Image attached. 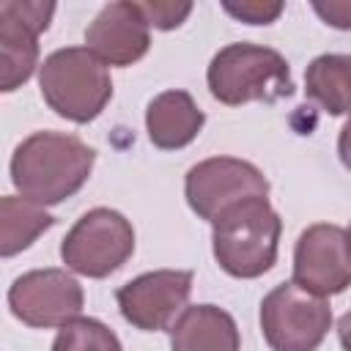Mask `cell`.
<instances>
[{
    "label": "cell",
    "mask_w": 351,
    "mask_h": 351,
    "mask_svg": "<svg viewBox=\"0 0 351 351\" xmlns=\"http://www.w3.org/2000/svg\"><path fill=\"white\" fill-rule=\"evenodd\" d=\"M96 151L77 134L66 132H33L11 154V184L14 189L38 203L58 206L77 195L90 178Z\"/></svg>",
    "instance_id": "cell-1"
},
{
    "label": "cell",
    "mask_w": 351,
    "mask_h": 351,
    "mask_svg": "<svg viewBox=\"0 0 351 351\" xmlns=\"http://www.w3.org/2000/svg\"><path fill=\"white\" fill-rule=\"evenodd\" d=\"M282 219L269 197H247L211 222L217 266L236 280H255L277 263Z\"/></svg>",
    "instance_id": "cell-2"
},
{
    "label": "cell",
    "mask_w": 351,
    "mask_h": 351,
    "mask_svg": "<svg viewBox=\"0 0 351 351\" xmlns=\"http://www.w3.org/2000/svg\"><path fill=\"white\" fill-rule=\"evenodd\" d=\"M208 93L225 107H241L250 101H280L293 93L288 60L261 44L233 41L222 47L206 69Z\"/></svg>",
    "instance_id": "cell-3"
},
{
    "label": "cell",
    "mask_w": 351,
    "mask_h": 351,
    "mask_svg": "<svg viewBox=\"0 0 351 351\" xmlns=\"http://www.w3.org/2000/svg\"><path fill=\"white\" fill-rule=\"evenodd\" d=\"M38 90L55 115L71 123H90L110 104L112 80L88 47H63L38 66Z\"/></svg>",
    "instance_id": "cell-4"
},
{
    "label": "cell",
    "mask_w": 351,
    "mask_h": 351,
    "mask_svg": "<svg viewBox=\"0 0 351 351\" xmlns=\"http://www.w3.org/2000/svg\"><path fill=\"white\" fill-rule=\"evenodd\" d=\"M134 252V228L132 222L107 206L85 211L66 239L60 241V261L66 269L101 280L118 271Z\"/></svg>",
    "instance_id": "cell-5"
},
{
    "label": "cell",
    "mask_w": 351,
    "mask_h": 351,
    "mask_svg": "<svg viewBox=\"0 0 351 351\" xmlns=\"http://www.w3.org/2000/svg\"><path fill=\"white\" fill-rule=\"evenodd\" d=\"M261 332L271 351H315L332 329V307L324 296L293 280L271 288L261 302Z\"/></svg>",
    "instance_id": "cell-6"
},
{
    "label": "cell",
    "mask_w": 351,
    "mask_h": 351,
    "mask_svg": "<svg viewBox=\"0 0 351 351\" xmlns=\"http://www.w3.org/2000/svg\"><path fill=\"white\" fill-rule=\"evenodd\" d=\"M184 197L200 219L214 222L222 211L247 197H269V181L263 170L247 159L211 156L186 170Z\"/></svg>",
    "instance_id": "cell-7"
},
{
    "label": "cell",
    "mask_w": 351,
    "mask_h": 351,
    "mask_svg": "<svg viewBox=\"0 0 351 351\" xmlns=\"http://www.w3.org/2000/svg\"><path fill=\"white\" fill-rule=\"evenodd\" d=\"M82 304V285L66 269H33L8 288L11 315L33 329H60L80 318Z\"/></svg>",
    "instance_id": "cell-8"
},
{
    "label": "cell",
    "mask_w": 351,
    "mask_h": 351,
    "mask_svg": "<svg viewBox=\"0 0 351 351\" xmlns=\"http://www.w3.org/2000/svg\"><path fill=\"white\" fill-rule=\"evenodd\" d=\"M195 274L186 269L145 271L115 291L118 310L140 332H162L173 326V318L186 310Z\"/></svg>",
    "instance_id": "cell-9"
},
{
    "label": "cell",
    "mask_w": 351,
    "mask_h": 351,
    "mask_svg": "<svg viewBox=\"0 0 351 351\" xmlns=\"http://www.w3.org/2000/svg\"><path fill=\"white\" fill-rule=\"evenodd\" d=\"M293 282L315 296H337L351 285L348 233L332 222L304 228L293 247Z\"/></svg>",
    "instance_id": "cell-10"
},
{
    "label": "cell",
    "mask_w": 351,
    "mask_h": 351,
    "mask_svg": "<svg viewBox=\"0 0 351 351\" xmlns=\"http://www.w3.org/2000/svg\"><path fill=\"white\" fill-rule=\"evenodd\" d=\"M85 47L104 63L126 69L137 63L151 47V27L137 3H107L85 27Z\"/></svg>",
    "instance_id": "cell-11"
},
{
    "label": "cell",
    "mask_w": 351,
    "mask_h": 351,
    "mask_svg": "<svg viewBox=\"0 0 351 351\" xmlns=\"http://www.w3.org/2000/svg\"><path fill=\"white\" fill-rule=\"evenodd\" d=\"M206 115L192 99V93L173 88L156 93L145 107V132L148 140L162 151L186 148L203 129Z\"/></svg>",
    "instance_id": "cell-12"
},
{
    "label": "cell",
    "mask_w": 351,
    "mask_h": 351,
    "mask_svg": "<svg viewBox=\"0 0 351 351\" xmlns=\"http://www.w3.org/2000/svg\"><path fill=\"white\" fill-rule=\"evenodd\" d=\"M170 332V351H241V335L233 315L217 304L186 307Z\"/></svg>",
    "instance_id": "cell-13"
},
{
    "label": "cell",
    "mask_w": 351,
    "mask_h": 351,
    "mask_svg": "<svg viewBox=\"0 0 351 351\" xmlns=\"http://www.w3.org/2000/svg\"><path fill=\"white\" fill-rule=\"evenodd\" d=\"M38 30L0 5V90L22 88L38 63Z\"/></svg>",
    "instance_id": "cell-14"
},
{
    "label": "cell",
    "mask_w": 351,
    "mask_h": 351,
    "mask_svg": "<svg viewBox=\"0 0 351 351\" xmlns=\"http://www.w3.org/2000/svg\"><path fill=\"white\" fill-rule=\"evenodd\" d=\"M304 93L329 115H351V55L313 58L304 69Z\"/></svg>",
    "instance_id": "cell-15"
},
{
    "label": "cell",
    "mask_w": 351,
    "mask_h": 351,
    "mask_svg": "<svg viewBox=\"0 0 351 351\" xmlns=\"http://www.w3.org/2000/svg\"><path fill=\"white\" fill-rule=\"evenodd\" d=\"M52 225H55V217L44 206L22 195L0 197V255L11 258L27 250Z\"/></svg>",
    "instance_id": "cell-16"
},
{
    "label": "cell",
    "mask_w": 351,
    "mask_h": 351,
    "mask_svg": "<svg viewBox=\"0 0 351 351\" xmlns=\"http://www.w3.org/2000/svg\"><path fill=\"white\" fill-rule=\"evenodd\" d=\"M52 351H123L118 335L99 318H74L58 329Z\"/></svg>",
    "instance_id": "cell-17"
},
{
    "label": "cell",
    "mask_w": 351,
    "mask_h": 351,
    "mask_svg": "<svg viewBox=\"0 0 351 351\" xmlns=\"http://www.w3.org/2000/svg\"><path fill=\"white\" fill-rule=\"evenodd\" d=\"M137 8L145 16L148 27L156 30H176L192 14V3H178V0H145L137 3Z\"/></svg>",
    "instance_id": "cell-18"
},
{
    "label": "cell",
    "mask_w": 351,
    "mask_h": 351,
    "mask_svg": "<svg viewBox=\"0 0 351 351\" xmlns=\"http://www.w3.org/2000/svg\"><path fill=\"white\" fill-rule=\"evenodd\" d=\"M222 11L244 25H271L285 11V5L280 0H241V3L225 0Z\"/></svg>",
    "instance_id": "cell-19"
},
{
    "label": "cell",
    "mask_w": 351,
    "mask_h": 351,
    "mask_svg": "<svg viewBox=\"0 0 351 351\" xmlns=\"http://www.w3.org/2000/svg\"><path fill=\"white\" fill-rule=\"evenodd\" d=\"M0 5L8 8L14 16H19L22 22H27L30 27H36L38 33H47L55 14V3H44V0H0Z\"/></svg>",
    "instance_id": "cell-20"
},
{
    "label": "cell",
    "mask_w": 351,
    "mask_h": 351,
    "mask_svg": "<svg viewBox=\"0 0 351 351\" xmlns=\"http://www.w3.org/2000/svg\"><path fill=\"white\" fill-rule=\"evenodd\" d=\"M313 11L335 30H351V0H313Z\"/></svg>",
    "instance_id": "cell-21"
},
{
    "label": "cell",
    "mask_w": 351,
    "mask_h": 351,
    "mask_svg": "<svg viewBox=\"0 0 351 351\" xmlns=\"http://www.w3.org/2000/svg\"><path fill=\"white\" fill-rule=\"evenodd\" d=\"M337 156H340L343 167L351 170V115H348V121L343 123V129L337 134Z\"/></svg>",
    "instance_id": "cell-22"
},
{
    "label": "cell",
    "mask_w": 351,
    "mask_h": 351,
    "mask_svg": "<svg viewBox=\"0 0 351 351\" xmlns=\"http://www.w3.org/2000/svg\"><path fill=\"white\" fill-rule=\"evenodd\" d=\"M337 337H340L343 351H351V310L340 315V321H337Z\"/></svg>",
    "instance_id": "cell-23"
},
{
    "label": "cell",
    "mask_w": 351,
    "mask_h": 351,
    "mask_svg": "<svg viewBox=\"0 0 351 351\" xmlns=\"http://www.w3.org/2000/svg\"><path fill=\"white\" fill-rule=\"evenodd\" d=\"M346 233H348V247H351V225H348V230H346Z\"/></svg>",
    "instance_id": "cell-24"
}]
</instances>
